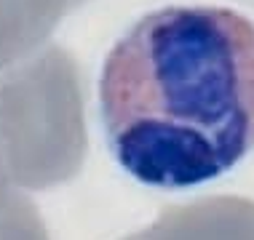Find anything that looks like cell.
I'll return each instance as SVG.
<instances>
[{"label": "cell", "mask_w": 254, "mask_h": 240, "mask_svg": "<svg viewBox=\"0 0 254 240\" xmlns=\"http://www.w3.org/2000/svg\"><path fill=\"white\" fill-rule=\"evenodd\" d=\"M99 107L115 160L136 182L188 190L254 147V22L222 5H166L110 48Z\"/></svg>", "instance_id": "6da1fadb"}, {"label": "cell", "mask_w": 254, "mask_h": 240, "mask_svg": "<svg viewBox=\"0 0 254 240\" xmlns=\"http://www.w3.org/2000/svg\"><path fill=\"white\" fill-rule=\"evenodd\" d=\"M11 197V190H8V171H5V163L0 157V205Z\"/></svg>", "instance_id": "8992f818"}, {"label": "cell", "mask_w": 254, "mask_h": 240, "mask_svg": "<svg viewBox=\"0 0 254 240\" xmlns=\"http://www.w3.org/2000/svg\"><path fill=\"white\" fill-rule=\"evenodd\" d=\"M83 152L78 78L62 53L0 80V155L8 176L32 190L51 187L78 174Z\"/></svg>", "instance_id": "7a4b0ae2"}, {"label": "cell", "mask_w": 254, "mask_h": 240, "mask_svg": "<svg viewBox=\"0 0 254 240\" xmlns=\"http://www.w3.org/2000/svg\"><path fill=\"white\" fill-rule=\"evenodd\" d=\"M0 240H49L35 205L13 192L0 205Z\"/></svg>", "instance_id": "5b68a950"}, {"label": "cell", "mask_w": 254, "mask_h": 240, "mask_svg": "<svg viewBox=\"0 0 254 240\" xmlns=\"http://www.w3.org/2000/svg\"><path fill=\"white\" fill-rule=\"evenodd\" d=\"M67 0H0V64L51 30Z\"/></svg>", "instance_id": "277c9868"}, {"label": "cell", "mask_w": 254, "mask_h": 240, "mask_svg": "<svg viewBox=\"0 0 254 240\" xmlns=\"http://www.w3.org/2000/svg\"><path fill=\"white\" fill-rule=\"evenodd\" d=\"M126 240H254V200L217 195L171 205Z\"/></svg>", "instance_id": "3957f363"}]
</instances>
